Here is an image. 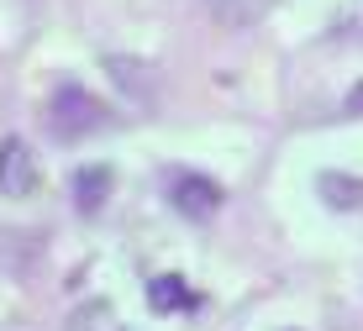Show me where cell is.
Masks as SVG:
<instances>
[{
  "label": "cell",
  "mask_w": 363,
  "mask_h": 331,
  "mask_svg": "<svg viewBox=\"0 0 363 331\" xmlns=\"http://www.w3.org/2000/svg\"><path fill=\"white\" fill-rule=\"evenodd\" d=\"M100 121H106V106H100L95 95L74 90V84L53 90V100H48V126H53L64 142H74V137H84V132H95Z\"/></svg>",
  "instance_id": "1"
},
{
  "label": "cell",
  "mask_w": 363,
  "mask_h": 331,
  "mask_svg": "<svg viewBox=\"0 0 363 331\" xmlns=\"http://www.w3.org/2000/svg\"><path fill=\"white\" fill-rule=\"evenodd\" d=\"M32 189H37V152L27 147V137H6L0 142V195L27 200Z\"/></svg>",
  "instance_id": "2"
},
{
  "label": "cell",
  "mask_w": 363,
  "mask_h": 331,
  "mask_svg": "<svg viewBox=\"0 0 363 331\" xmlns=\"http://www.w3.org/2000/svg\"><path fill=\"white\" fill-rule=\"evenodd\" d=\"M195 295H190V284H184L179 274H158L153 284H147V310L153 315H174V310H190Z\"/></svg>",
  "instance_id": "4"
},
{
  "label": "cell",
  "mask_w": 363,
  "mask_h": 331,
  "mask_svg": "<svg viewBox=\"0 0 363 331\" xmlns=\"http://www.w3.org/2000/svg\"><path fill=\"white\" fill-rule=\"evenodd\" d=\"M69 331H127V326H121V315L111 310L106 300H84L79 310L69 315Z\"/></svg>",
  "instance_id": "6"
},
{
  "label": "cell",
  "mask_w": 363,
  "mask_h": 331,
  "mask_svg": "<svg viewBox=\"0 0 363 331\" xmlns=\"http://www.w3.org/2000/svg\"><path fill=\"white\" fill-rule=\"evenodd\" d=\"M211 6H216V16L227 21V27H247V21L264 16L274 0H211Z\"/></svg>",
  "instance_id": "8"
},
{
  "label": "cell",
  "mask_w": 363,
  "mask_h": 331,
  "mask_svg": "<svg viewBox=\"0 0 363 331\" xmlns=\"http://www.w3.org/2000/svg\"><path fill=\"white\" fill-rule=\"evenodd\" d=\"M106 200H111V169H106V163H95V169H79V174H74V206H79L84 215H95Z\"/></svg>",
  "instance_id": "5"
},
{
  "label": "cell",
  "mask_w": 363,
  "mask_h": 331,
  "mask_svg": "<svg viewBox=\"0 0 363 331\" xmlns=\"http://www.w3.org/2000/svg\"><path fill=\"white\" fill-rule=\"evenodd\" d=\"M174 206H179V215H190V221H206V215L221 211V184L206 179V174H179L174 179Z\"/></svg>",
  "instance_id": "3"
},
{
  "label": "cell",
  "mask_w": 363,
  "mask_h": 331,
  "mask_svg": "<svg viewBox=\"0 0 363 331\" xmlns=\"http://www.w3.org/2000/svg\"><path fill=\"white\" fill-rule=\"evenodd\" d=\"M321 200L337 211H358L363 206V184L358 179H337V174H321Z\"/></svg>",
  "instance_id": "7"
}]
</instances>
